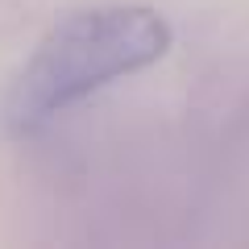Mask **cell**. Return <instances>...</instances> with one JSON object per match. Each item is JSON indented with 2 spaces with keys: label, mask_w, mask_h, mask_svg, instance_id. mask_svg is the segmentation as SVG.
Segmentation results:
<instances>
[{
  "label": "cell",
  "mask_w": 249,
  "mask_h": 249,
  "mask_svg": "<svg viewBox=\"0 0 249 249\" xmlns=\"http://www.w3.org/2000/svg\"><path fill=\"white\" fill-rule=\"evenodd\" d=\"M170 46L175 29L150 4H100L71 13L17 67L0 100V121L13 137H29L91 91L162 62Z\"/></svg>",
  "instance_id": "obj_1"
}]
</instances>
